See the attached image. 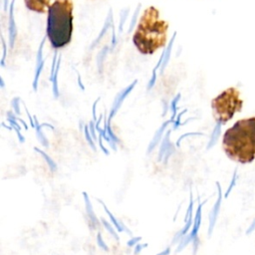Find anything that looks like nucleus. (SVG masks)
Returning <instances> with one entry per match:
<instances>
[{
    "label": "nucleus",
    "instance_id": "nucleus-3",
    "mask_svg": "<svg viewBox=\"0 0 255 255\" xmlns=\"http://www.w3.org/2000/svg\"><path fill=\"white\" fill-rule=\"evenodd\" d=\"M73 7L72 0H55L48 10L47 36L56 49L65 47L71 41Z\"/></svg>",
    "mask_w": 255,
    "mask_h": 255
},
{
    "label": "nucleus",
    "instance_id": "nucleus-4",
    "mask_svg": "<svg viewBox=\"0 0 255 255\" xmlns=\"http://www.w3.org/2000/svg\"><path fill=\"white\" fill-rule=\"evenodd\" d=\"M243 106V101L240 99V94L235 88H228L214 98L211 102L213 118L219 124H226L236 113L240 112Z\"/></svg>",
    "mask_w": 255,
    "mask_h": 255
},
{
    "label": "nucleus",
    "instance_id": "nucleus-5",
    "mask_svg": "<svg viewBox=\"0 0 255 255\" xmlns=\"http://www.w3.org/2000/svg\"><path fill=\"white\" fill-rule=\"evenodd\" d=\"M27 8L29 10L38 12V13H45L49 10L50 6L52 5V0H24Z\"/></svg>",
    "mask_w": 255,
    "mask_h": 255
},
{
    "label": "nucleus",
    "instance_id": "nucleus-2",
    "mask_svg": "<svg viewBox=\"0 0 255 255\" xmlns=\"http://www.w3.org/2000/svg\"><path fill=\"white\" fill-rule=\"evenodd\" d=\"M167 30L168 23L159 18L158 10L153 6L147 7L134 31L133 44L141 54H153L165 45Z\"/></svg>",
    "mask_w": 255,
    "mask_h": 255
},
{
    "label": "nucleus",
    "instance_id": "nucleus-1",
    "mask_svg": "<svg viewBox=\"0 0 255 255\" xmlns=\"http://www.w3.org/2000/svg\"><path fill=\"white\" fill-rule=\"evenodd\" d=\"M222 148L233 161L245 164L255 160V117L239 120L227 128Z\"/></svg>",
    "mask_w": 255,
    "mask_h": 255
}]
</instances>
